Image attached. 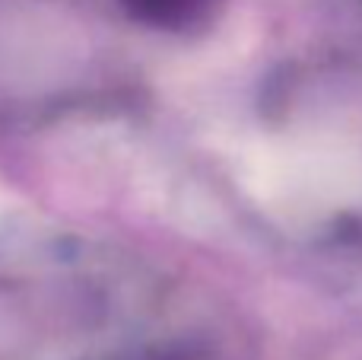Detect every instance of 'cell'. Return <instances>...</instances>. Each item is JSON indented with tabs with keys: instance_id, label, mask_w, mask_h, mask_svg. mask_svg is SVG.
Returning <instances> with one entry per match:
<instances>
[{
	"instance_id": "obj_1",
	"label": "cell",
	"mask_w": 362,
	"mask_h": 360,
	"mask_svg": "<svg viewBox=\"0 0 362 360\" xmlns=\"http://www.w3.org/2000/svg\"><path fill=\"white\" fill-rule=\"evenodd\" d=\"M131 16L156 29H185L210 6V0H121Z\"/></svg>"
}]
</instances>
